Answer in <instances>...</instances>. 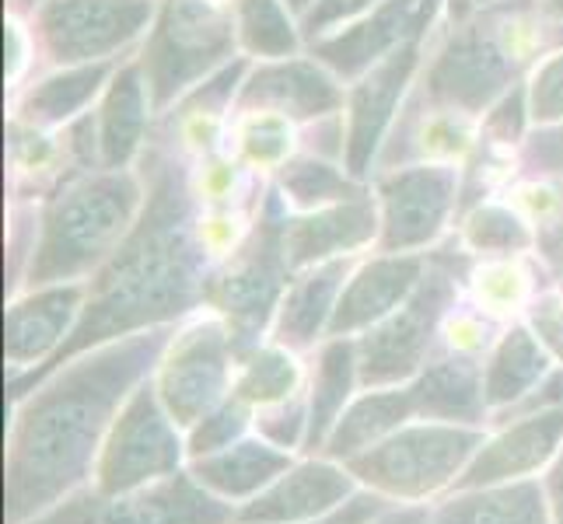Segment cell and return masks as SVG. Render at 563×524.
I'll return each instance as SVG.
<instances>
[{"label": "cell", "mask_w": 563, "mask_h": 524, "mask_svg": "<svg viewBox=\"0 0 563 524\" xmlns=\"http://www.w3.org/2000/svg\"><path fill=\"white\" fill-rule=\"evenodd\" d=\"M203 266V231L197 224V203H192L186 168L165 150H151L147 200L137 224L88 283L85 312L64 346L46 364L32 367L25 378L8 381L11 399H22L53 371L95 346L186 315L207 294Z\"/></svg>", "instance_id": "cell-1"}, {"label": "cell", "mask_w": 563, "mask_h": 524, "mask_svg": "<svg viewBox=\"0 0 563 524\" xmlns=\"http://www.w3.org/2000/svg\"><path fill=\"white\" fill-rule=\"evenodd\" d=\"M172 343L168 325L144 328L74 357L18 410L4 469V524H29L91 472L120 405L147 381Z\"/></svg>", "instance_id": "cell-2"}, {"label": "cell", "mask_w": 563, "mask_h": 524, "mask_svg": "<svg viewBox=\"0 0 563 524\" xmlns=\"http://www.w3.org/2000/svg\"><path fill=\"white\" fill-rule=\"evenodd\" d=\"M144 200V182L126 168H102L64 186L43 213L29 287L74 283L85 274H99L137 224Z\"/></svg>", "instance_id": "cell-3"}, {"label": "cell", "mask_w": 563, "mask_h": 524, "mask_svg": "<svg viewBox=\"0 0 563 524\" xmlns=\"http://www.w3.org/2000/svg\"><path fill=\"white\" fill-rule=\"evenodd\" d=\"M532 49V25L518 4L479 18L452 32L449 43L427 70L423 94L452 112H487L500 94L511 91L521 64Z\"/></svg>", "instance_id": "cell-4"}, {"label": "cell", "mask_w": 563, "mask_h": 524, "mask_svg": "<svg viewBox=\"0 0 563 524\" xmlns=\"http://www.w3.org/2000/svg\"><path fill=\"white\" fill-rule=\"evenodd\" d=\"M239 43L235 0H165L144 46L151 109L165 112L228 64Z\"/></svg>", "instance_id": "cell-5"}, {"label": "cell", "mask_w": 563, "mask_h": 524, "mask_svg": "<svg viewBox=\"0 0 563 524\" xmlns=\"http://www.w3.org/2000/svg\"><path fill=\"white\" fill-rule=\"evenodd\" d=\"M479 448L483 437L476 431H462V426L449 423H423L388 434L375 448L346 458V472L378 493L420 500L459 479L462 465Z\"/></svg>", "instance_id": "cell-6"}, {"label": "cell", "mask_w": 563, "mask_h": 524, "mask_svg": "<svg viewBox=\"0 0 563 524\" xmlns=\"http://www.w3.org/2000/svg\"><path fill=\"white\" fill-rule=\"evenodd\" d=\"M284 221L287 218L280 210V197H269L256 235H252V242L239 252V259L231 263L228 274L207 294L228 319L235 357H245L256 346L260 328L284 301V283L290 274L284 256Z\"/></svg>", "instance_id": "cell-7"}, {"label": "cell", "mask_w": 563, "mask_h": 524, "mask_svg": "<svg viewBox=\"0 0 563 524\" xmlns=\"http://www.w3.org/2000/svg\"><path fill=\"white\" fill-rule=\"evenodd\" d=\"M176 420L165 410L158 384L144 381L115 416L112 431L102 444L99 458V487L109 497L133 493L151 482L176 476L183 461V444L176 434Z\"/></svg>", "instance_id": "cell-8"}, {"label": "cell", "mask_w": 563, "mask_h": 524, "mask_svg": "<svg viewBox=\"0 0 563 524\" xmlns=\"http://www.w3.org/2000/svg\"><path fill=\"white\" fill-rule=\"evenodd\" d=\"M158 18L154 0H43L35 32L60 67L106 64L147 32Z\"/></svg>", "instance_id": "cell-9"}, {"label": "cell", "mask_w": 563, "mask_h": 524, "mask_svg": "<svg viewBox=\"0 0 563 524\" xmlns=\"http://www.w3.org/2000/svg\"><path fill=\"white\" fill-rule=\"evenodd\" d=\"M235 517L231 503L176 472L133 493H77L29 524H228Z\"/></svg>", "instance_id": "cell-10"}, {"label": "cell", "mask_w": 563, "mask_h": 524, "mask_svg": "<svg viewBox=\"0 0 563 524\" xmlns=\"http://www.w3.org/2000/svg\"><path fill=\"white\" fill-rule=\"evenodd\" d=\"M452 298H455L452 274L427 269L417 290L406 298V304H399L393 315L372 325V333L357 343L361 381L367 388H382L413 378L423 367L427 346H431L438 322L449 312Z\"/></svg>", "instance_id": "cell-11"}, {"label": "cell", "mask_w": 563, "mask_h": 524, "mask_svg": "<svg viewBox=\"0 0 563 524\" xmlns=\"http://www.w3.org/2000/svg\"><path fill=\"white\" fill-rule=\"evenodd\" d=\"M231 357H235V343H231V328L221 322H200L168 343L154 384L179 426H197L213 405L224 402Z\"/></svg>", "instance_id": "cell-12"}, {"label": "cell", "mask_w": 563, "mask_h": 524, "mask_svg": "<svg viewBox=\"0 0 563 524\" xmlns=\"http://www.w3.org/2000/svg\"><path fill=\"white\" fill-rule=\"evenodd\" d=\"M459 175L452 165H417L385 175L382 197V248L413 252L441 235L455 207Z\"/></svg>", "instance_id": "cell-13"}, {"label": "cell", "mask_w": 563, "mask_h": 524, "mask_svg": "<svg viewBox=\"0 0 563 524\" xmlns=\"http://www.w3.org/2000/svg\"><path fill=\"white\" fill-rule=\"evenodd\" d=\"M417 64H420V35H413L410 43H402L396 53H388L385 60H378L372 70L357 77L351 99H346V147H343V165L351 179H361L372 168L402 91L413 81Z\"/></svg>", "instance_id": "cell-14"}, {"label": "cell", "mask_w": 563, "mask_h": 524, "mask_svg": "<svg viewBox=\"0 0 563 524\" xmlns=\"http://www.w3.org/2000/svg\"><path fill=\"white\" fill-rule=\"evenodd\" d=\"M427 29L423 0H382L378 8L361 14L357 22L343 25V32H329L312 43V56L325 64L340 81H357L388 53Z\"/></svg>", "instance_id": "cell-15"}, {"label": "cell", "mask_w": 563, "mask_h": 524, "mask_svg": "<svg viewBox=\"0 0 563 524\" xmlns=\"http://www.w3.org/2000/svg\"><path fill=\"white\" fill-rule=\"evenodd\" d=\"M343 105L340 77L319 60H263L245 77L239 109H269L287 120H325Z\"/></svg>", "instance_id": "cell-16"}, {"label": "cell", "mask_w": 563, "mask_h": 524, "mask_svg": "<svg viewBox=\"0 0 563 524\" xmlns=\"http://www.w3.org/2000/svg\"><path fill=\"white\" fill-rule=\"evenodd\" d=\"M88 283L38 287L29 298L14 301L4 319V357L11 367L46 364L74 333L85 312Z\"/></svg>", "instance_id": "cell-17"}, {"label": "cell", "mask_w": 563, "mask_h": 524, "mask_svg": "<svg viewBox=\"0 0 563 524\" xmlns=\"http://www.w3.org/2000/svg\"><path fill=\"white\" fill-rule=\"evenodd\" d=\"M354 497V479L329 461H305L252 497L239 511L242 524H308L343 508Z\"/></svg>", "instance_id": "cell-18"}, {"label": "cell", "mask_w": 563, "mask_h": 524, "mask_svg": "<svg viewBox=\"0 0 563 524\" xmlns=\"http://www.w3.org/2000/svg\"><path fill=\"white\" fill-rule=\"evenodd\" d=\"M563 441V405L556 410L529 413L521 423L508 426L500 437L473 455L465 465V472L455 479V490H483V487H500V482H515L542 469Z\"/></svg>", "instance_id": "cell-19"}, {"label": "cell", "mask_w": 563, "mask_h": 524, "mask_svg": "<svg viewBox=\"0 0 563 524\" xmlns=\"http://www.w3.org/2000/svg\"><path fill=\"white\" fill-rule=\"evenodd\" d=\"M382 231L375 203L364 197L343 200L322 210H308L301 218L284 221V256L290 269H308L346 252L367 245Z\"/></svg>", "instance_id": "cell-20"}, {"label": "cell", "mask_w": 563, "mask_h": 524, "mask_svg": "<svg viewBox=\"0 0 563 524\" xmlns=\"http://www.w3.org/2000/svg\"><path fill=\"white\" fill-rule=\"evenodd\" d=\"M423 280V259L410 252H388V256L361 266L354 280L343 287L336 312L329 319V336L343 339L357 328H372L388 319Z\"/></svg>", "instance_id": "cell-21"}, {"label": "cell", "mask_w": 563, "mask_h": 524, "mask_svg": "<svg viewBox=\"0 0 563 524\" xmlns=\"http://www.w3.org/2000/svg\"><path fill=\"white\" fill-rule=\"evenodd\" d=\"M147 77L144 64L133 60L112 74L99 112V161L102 168H130L147 130Z\"/></svg>", "instance_id": "cell-22"}, {"label": "cell", "mask_w": 563, "mask_h": 524, "mask_svg": "<svg viewBox=\"0 0 563 524\" xmlns=\"http://www.w3.org/2000/svg\"><path fill=\"white\" fill-rule=\"evenodd\" d=\"M290 469L287 451L263 441H235L224 451L192 461V479L221 500H252Z\"/></svg>", "instance_id": "cell-23"}, {"label": "cell", "mask_w": 563, "mask_h": 524, "mask_svg": "<svg viewBox=\"0 0 563 524\" xmlns=\"http://www.w3.org/2000/svg\"><path fill=\"white\" fill-rule=\"evenodd\" d=\"M351 263L343 256L319 266H308L305 274L290 283V290L280 301L277 315V343L287 349H301L316 343L322 328H329V319L336 312V301L343 294V277Z\"/></svg>", "instance_id": "cell-24"}, {"label": "cell", "mask_w": 563, "mask_h": 524, "mask_svg": "<svg viewBox=\"0 0 563 524\" xmlns=\"http://www.w3.org/2000/svg\"><path fill=\"white\" fill-rule=\"evenodd\" d=\"M547 490L536 482H500V487L462 490L434 514L431 524H556L547 508Z\"/></svg>", "instance_id": "cell-25"}, {"label": "cell", "mask_w": 563, "mask_h": 524, "mask_svg": "<svg viewBox=\"0 0 563 524\" xmlns=\"http://www.w3.org/2000/svg\"><path fill=\"white\" fill-rule=\"evenodd\" d=\"M410 388L417 399V416L476 423L483 410H487L483 375L470 357H452V360L427 367Z\"/></svg>", "instance_id": "cell-26"}, {"label": "cell", "mask_w": 563, "mask_h": 524, "mask_svg": "<svg viewBox=\"0 0 563 524\" xmlns=\"http://www.w3.org/2000/svg\"><path fill=\"white\" fill-rule=\"evenodd\" d=\"M417 416V399H413V388H399V392H372L357 399L351 410H346L333 434L325 441V451L329 458H354L367 448H375L378 441H385L388 434H396L399 426Z\"/></svg>", "instance_id": "cell-27"}, {"label": "cell", "mask_w": 563, "mask_h": 524, "mask_svg": "<svg viewBox=\"0 0 563 524\" xmlns=\"http://www.w3.org/2000/svg\"><path fill=\"white\" fill-rule=\"evenodd\" d=\"M112 60L106 64H81V67H64L60 74L46 77L38 81L25 99L22 109H18V120L38 126V130H49V126H60L70 123L77 112H81L95 94L106 88V81H112Z\"/></svg>", "instance_id": "cell-28"}, {"label": "cell", "mask_w": 563, "mask_h": 524, "mask_svg": "<svg viewBox=\"0 0 563 524\" xmlns=\"http://www.w3.org/2000/svg\"><path fill=\"white\" fill-rule=\"evenodd\" d=\"M357 343L333 339L319 357V371L312 381V399H308V448H322L333 434L336 420L343 416V405L351 399V388L357 381Z\"/></svg>", "instance_id": "cell-29"}, {"label": "cell", "mask_w": 563, "mask_h": 524, "mask_svg": "<svg viewBox=\"0 0 563 524\" xmlns=\"http://www.w3.org/2000/svg\"><path fill=\"white\" fill-rule=\"evenodd\" d=\"M547 364H550L547 349H542V343L529 328H521V325L511 328L494 349L487 378H483V395H487L490 410L526 399L532 388L547 378Z\"/></svg>", "instance_id": "cell-30"}, {"label": "cell", "mask_w": 563, "mask_h": 524, "mask_svg": "<svg viewBox=\"0 0 563 524\" xmlns=\"http://www.w3.org/2000/svg\"><path fill=\"white\" fill-rule=\"evenodd\" d=\"M239 43L260 60H287L298 53V29L284 0H235Z\"/></svg>", "instance_id": "cell-31"}, {"label": "cell", "mask_w": 563, "mask_h": 524, "mask_svg": "<svg viewBox=\"0 0 563 524\" xmlns=\"http://www.w3.org/2000/svg\"><path fill=\"white\" fill-rule=\"evenodd\" d=\"M280 189H284V200H290L305 213L361 197V189L346 179L336 165H329L325 158H295V161H287L280 168Z\"/></svg>", "instance_id": "cell-32"}, {"label": "cell", "mask_w": 563, "mask_h": 524, "mask_svg": "<svg viewBox=\"0 0 563 524\" xmlns=\"http://www.w3.org/2000/svg\"><path fill=\"white\" fill-rule=\"evenodd\" d=\"M465 245L473 252H487V256H511V252H526L536 245V231L518 210L500 203H483L465 221Z\"/></svg>", "instance_id": "cell-33"}, {"label": "cell", "mask_w": 563, "mask_h": 524, "mask_svg": "<svg viewBox=\"0 0 563 524\" xmlns=\"http://www.w3.org/2000/svg\"><path fill=\"white\" fill-rule=\"evenodd\" d=\"M295 384H298V364L280 346H274V349H256L245 360L235 395L245 399L249 405H274L295 392Z\"/></svg>", "instance_id": "cell-34"}, {"label": "cell", "mask_w": 563, "mask_h": 524, "mask_svg": "<svg viewBox=\"0 0 563 524\" xmlns=\"http://www.w3.org/2000/svg\"><path fill=\"white\" fill-rule=\"evenodd\" d=\"M239 147L249 165L256 168H284L287 154L295 147V126L284 112L252 109L239 123Z\"/></svg>", "instance_id": "cell-35"}, {"label": "cell", "mask_w": 563, "mask_h": 524, "mask_svg": "<svg viewBox=\"0 0 563 524\" xmlns=\"http://www.w3.org/2000/svg\"><path fill=\"white\" fill-rule=\"evenodd\" d=\"M245 423H249V402L245 399L231 395L221 405H213V410L197 426H192V437H189L192 458H203V455L231 448V444L242 437Z\"/></svg>", "instance_id": "cell-36"}, {"label": "cell", "mask_w": 563, "mask_h": 524, "mask_svg": "<svg viewBox=\"0 0 563 524\" xmlns=\"http://www.w3.org/2000/svg\"><path fill=\"white\" fill-rule=\"evenodd\" d=\"M417 154L420 158H459L470 150V126H465V112H434L417 126Z\"/></svg>", "instance_id": "cell-37"}, {"label": "cell", "mask_w": 563, "mask_h": 524, "mask_svg": "<svg viewBox=\"0 0 563 524\" xmlns=\"http://www.w3.org/2000/svg\"><path fill=\"white\" fill-rule=\"evenodd\" d=\"M529 115L539 126L563 123V53L547 56L529 85Z\"/></svg>", "instance_id": "cell-38"}, {"label": "cell", "mask_w": 563, "mask_h": 524, "mask_svg": "<svg viewBox=\"0 0 563 524\" xmlns=\"http://www.w3.org/2000/svg\"><path fill=\"white\" fill-rule=\"evenodd\" d=\"M526 120H529V88H511L494 102L483 130H487V137L494 144H515L521 137V130H526Z\"/></svg>", "instance_id": "cell-39"}, {"label": "cell", "mask_w": 563, "mask_h": 524, "mask_svg": "<svg viewBox=\"0 0 563 524\" xmlns=\"http://www.w3.org/2000/svg\"><path fill=\"white\" fill-rule=\"evenodd\" d=\"M260 431L269 444H277V448H295V444L308 434V410L301 399H284V402H274V410L260 413Z\"/></svg>", "instance_id": "cell-40"}, {"label": "cell", "mask_w": 563, "mask_h": 524, "mask_svg": "<svg viewBox=\"0 0 563 524\" xmlns=\"http://www.w3.org/2000/svg\"><path fill=\"white\" fill-rule=\"evenodd\" d=\"M378 4L382 0H316V4L305 11V32L312 35V43H316V38L329 35L336 25H351Z\"/></svg>", "instance_id": "cell-41"}, {"label": "cell", "mask_w": 563, "mask_h": 524, "mask_svg": "<svg viewBox=\"0 0 563 524\" xmlns=\"http://www.w3.org/2000/svg\"><path fill=\"white\" fill-rule=\"evenodd\" d=\"M532 325L539 339L563 360V280L532 304Z\"/></svg>", "instance_id": "cell-42"}, {"label": "cell", "mask_w": 563, "mask_h": 524, "mask_svg": "<svg viewBox=\"0 0 563 524\" xmlns=\"http://www.w3.org/2000/svg\"><path fill=\"white\" fill-rule=\"evenodd\" d=\"M526 161L536 171L560 175V179H563V123L536 133V141L526 147Z\"/></svg>", "instance_id": "cell-43"}, {"label": "cell", "mask_w": 563, "mask_h": 524, "mask_svg": "<svg viewBox=\"0 0 563 524\" xmlns=\"http://www.w3.org/2000/svg\"><path fill=\"white\" fill-rule=\"evenodd\" d=\"M385 503L372 493H361V497H351L343 503V508H336L333 514H325L319 521H308V524H372L375 517H382Z\"/></svg>", "instance_id": "cell-44"}, {"label": "cell", "mask_w": 563, "mask_h": 524, "mask_svg": "<svg viewBox=\"0 0 563 524\" xmlns=\"http://www.w3.org/2000/svg\"><path fill=\"white\" fill-rule=\"evenodd\" d=\"M521 290V280L511 266H494L479 277V298H487L494 304H511Z\"/></svg>", "instance_id": "cell-45"}, {"label": "cell", "mask_w": 563, "mask_h": 524, "mask_svg": "<svg viewBox=\"0 0 563 524\" xmlns=\"http://www.w3.org/2000/svg\"><path fill=\"white\" fill-rule=\"evenodd\" d=\"M536 245H539V252L550 263L563 266V182H560V203H556V210L550 213V218L539 221Z\"/></svg>", "instance_id": "cell-46"}, {"label": "cell", "mask_w": 563, "mask_h": 524, "mask_svg": "<svg viewBox=\"0 0 563 524\" xmlns=\"http://www.w3.org/2000/svg\"><path fill=\"white\" fill-rule=\"evenodd\" d=\"M556 405H563V367L553 375L542 378L532 392L521 399V413H542V410H556Z\"/></svg>", "instance_id": "cell-47"}, {"label": "cell", "mask_w": 563, "mask_h": 524, "mask_svg": "<svg viewBox=\"0 0 563 524\" xmlns=\"http://www.w3.org/2000/svg\"><path fill=\"white\" fill-rule=\"evenodd\" d=\"M29 35L18 18H8V81H18V74L29 64Z\"/></svg>", "instance_id": "cell-48"}, {"label": "cell", "mask_w": 563, "mask_h": 524, "mask_svg": "<svg viewBox=\"0 0 563 524\" xmlns=\"http://www.w3.org/2000/svg\"><path fill=\"white\" fill-rule=\"evenodd\" d=\"M547 493H550V508H553V521L563 524V451L553 465L550 472V482H547Z\"/></svg>", "instance_id": "cell-49"}, {"label": "cell", "mask_w": 563, "mask_h": 524, "mask_svg": "<svg viewBox=\"0 0 563 524\" xmlns=\"http://www.w3.org/2000/svg\"><path fill=\"white\" fill-rule=\"evenodd\" d=\"M420 521H427V514L423 511H396V514H385L378 524H420Z\"/></svg>", "instance_id": "cell-50"}, {"label": "cell", "mask_w": 563, "mask_h": 524, "mask_svg": "<svg viewBox=\"0 0 563 524\" xmlns=\"http://www.w3.org/2000/svg\"><path fill=\"white\" fill-rule=\"evenodd\" d=\"M542 11L556 18V22H563V0H542Z\"/></svg>", "instance_id": "cell-51"}, {"label": "cell", "mask_w": 563, "mask_h": 524, "mask_svg": "<svg viewBox=\"0 0 563 524\" xmlns=\"http://www.w3.org/2000/svg\"><path fill=\"white\" fill-rule=\"evenodd\" d=\"M284 4H287L290 11H301V14H305L308 8H312V4H316V0H284Z\"/></svg>", "instance_id": "cell-52"}, {"label": "cell", "mask_w": 563, "mask_h": 524, "mask_svg": "<svg viewBox=\"0 0 563 524\" xmlns=\"http://www.w3.org/2000/svg\"><path fill=\"white\" fill-rule=\"evenodd\" d=\"M35 4H43V0H14V8H35Z\"/></svg>", "instance_id": "cell-53"}, {"label": "cell", "mask_w": 563, "mask_h": 524, "mask_svg": "<svg viewBox=\"0 0 563 524\" xmlns=\"http://www.w3.org/2000/svg\"><path fill=\"white\" fill-rule=\"evenodd\" d=\"M420 524H427V521H420Z\"/></svg>", "instance_id": "cell-54"}]
</instances>
